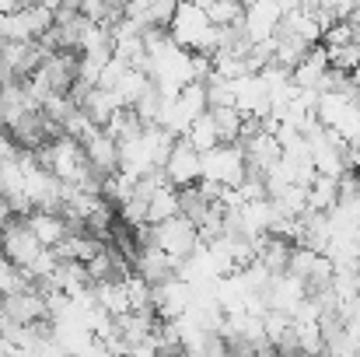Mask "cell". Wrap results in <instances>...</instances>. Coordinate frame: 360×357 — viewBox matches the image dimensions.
<instances>
[{
    "label": "cell",
    "instance_id": "obj_2",
    "mask_svg": "<svg viewBox=\"0 0 360 357\" xmlns=\"http://www.w3.org/2000/svg\"><path fill=\"white\" fill-rule=\"evenodd\" d=\"M147 238H150L158 249H165L175 263L189 259V256L203 245L196 221L186 218V214H175V218H165V221H158V225H147Z\"/></svg>",
    "mask_w": 360,
    "mask_h": 357
},
{
    "label": "cell",
    "instance_id": "obj_10",
    "mask_svg": "<svg viewBox=\"0 0 360 357\" xmlns=\"http://www.w3.org/2000/svg\"><path fill=\"white\" fill-rule=\"evenodd\" d=\"M196 151H210L214 144H221V133H217V123H214V116H210V109H203L200 116L193 119L189 126H186V133H182Z\"/></svg>",
    "mask_w": 360,
    "mask_h": 357
},
{
    "label": "cell",
    "instance_id": "obj_14",
    "mask_svg": "<svg viewBox=\"0 0 360 357\" xmlns=\"http://www.w3.org/2000/svg\"><path fill=\"white\" fill-rule=\"evenodd\" d=\"M0 298H4V294H0Z\"/></svg>",
    "mask_w": 360,
    "mask_h": 357
},
{
    "label": "cell",
    "instance_id": "obj_13",
    "mask_svg": "<svg viewBox=\"0 0 360 357\" xmlns=\"http://www.w3.org/2000/svg\"><path fill=\"white\" fill-rule=\"evenodd\" d=\"M84 0H60V7H81Z\"/></svg>",
    "mask_w": 360,
    "mask_h": 357
},
{
    "label": "cell",
    "instance_id": "obj_4",
    "mask_svg": "<svg viewBox=\"0 0 360 357\" xmlns=\"http://www.w3.org/2000/svg\"><path fill=\"white\" fill-rule=\"evenodd\" d=\"M161 172H165V179H168L172 186H179V189H182V186H193V182L203 179V151H196L186 137H175V144H172V151H168Z\"/></svg>",
    "mask_w": 360,
    "mask_h": 357
},
{
    "label": "cell",
    "instance_id": "obj_6",
    "mask_svg": "<svg viewBox=\"0 0 360 357\" xmlns=\"http://www.w3.org/2000/svg\"><path fill=\"white\" fill-rule=\"evenodd\" d=\"M84 158H88L91 172H95L98 179H105V175H112V172L120 168V140L109 137L105 130H98V133H91V137L84 140Z\"/></svg>",
    "mask_w": 360,
    "mask_h": 357
},
{
    "label": "cell",
    "instance_id": "obj_3",
    "mask_svg": "<svg viewBox=\"0 0 360 357\" xmlns=\"http://www.w3.org/2000/svg\"><path fill=\"white\" fill-rule=\"evenodd\" d=\"M245 175V151L241 144H214L203 151V179L217 186H238Z\"/></svg>",
    "mask_w": 360,
    "mask_h": 357
},
{
    "label": "cell",
    "instance_id": "obj_1",
    "mask_svg": "<svg viewBox=\"0 0 360 357\" xmlns=\"http://www.w3.org/2000/svg\"><path fill=\"white\" fill-rule=\"evenodd\" d=\"M168 35L175 39V46L182 49H193V53H217V39H221V28L207 18L203 7L196 4H179L172 21H168Z\"/></svg>",
    "mask_w": 360,
    "mask_h": 357
},
{
    "label": "cell",
    "instance_id": "obj_12",
    "mask_svg": "<svg viewBox=\"0 0 360 357\" xmlns=\"http://www.w3.org/2000/svg\"><path fill=\"white\" fill-rule=\"evenodd\" d=\"M347 21H350L354 28H360V0L354 4V7H350V11H347Z\"/></svg>",
    "mask_w": 360,
    "mask_h": 357
},
{
    "label": "cell",
    "instance_id": "obj_8",
    "mask_svg": "<svg viewBox=\"0 0 360 357\" xmlns=\"http://www.w3.org/2000/svg\"><path fill=\"white\" fill-rule=\"evenodd\" d=\"M143 200H147V225H158V221H165V218L182 214V211H179V186H172L168 179L154 182V189H150Z\"/></svg>",
    "mask_w": 360,
    "mask_h": 357
},
{
    "label": "cell",
    "instance_id": "obj_7",
    "mask_svg": "<svg viewBox=\"0 0 360 357\" xmlns=\"http://www.w3.org/2000/svg\"><path fill=\"white\" fill-rule=\"evenodd\" d=\"M25 225L32 228V235L39 238L42 245H60L63 238L70 235V225L63 218V211H46V207H32L28 214H21Z\"/></svg>",
    "mask_w": 360,
    "mask_h": 357
},
{
    "label": "cell",
    "instance_id": "obj_5",
    "mask_svg": "<svg viewBox=\"0 0 360 357\" xmlns=\"http://www.w3.org/2000/svg\"><path fill=\"white\" fill-rule=\"evenodd\" d=\"M39 249H42V242L39 238L32 235V228L25 225V218H11L4 228H0V252L14 263V266H28L35 256H39Z\"/></svg>",
    "mask_w": 360,
    "mask_h": 357
},
{
    "label": "cell",
    "instance_id": "obj_9",
    "mask_svg": "<svg viewBox=\"0 0 360 357\" xmlns=\"http://www.w3.org/2000/svg\"><path fill=\"white\" fill-rule=\"evenodd\" d=\"M147 88H150V77H147V70H140V67H126V70L120 74V81L112 84L120 106H133Z\"/></svg>",
    "mask_w": 360,
    "mask_h": 357
},
{
    "label": "cell",
    "instance_id": "obj_11",
    "mask_svg": "<svg viewBox=\"0 0 360 357\" xmlns=\"http://www.w3.org/2000/svg\"><path fill=\"white\" fill-rule=\"evenodd\" d=\"M203 11H207V18H210L214 25L224 28V25H238L241 14H245V4H241V0H210Z\"/></svg>",
    "mask_w": 360,
    "mask_h": 357
}]
</instances>
